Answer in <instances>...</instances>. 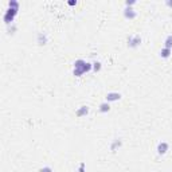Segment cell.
<instances>
[{
	"label": "cell",
	"mask_w": 172,
	"mask_h": 172,
	"mask_svg": "<svg viewBox=\"0 0 172 172\" xmlns=\"http://www.w3.org/2000/svg\"><path fill=\"white\" fill-rule=\"evenodd\" d=\"M18 11H19V2H16V0H9L8 8L5 9L4 15H3V20H4V23L7 26L13 24V19L18 15Z\"/></svg>",
	"instance_id": "6da1fadb"
},
{
	"label": "cell",
	"mask_w": 172,
	"mask_h": 172,
	"mask_svg": "<svg viewBox=\"0 0 172 172\" xmlns=\"http://www.w3.org/2000/svg\"><path fill=\"white\" fill-rule=\"evenodd\" d=\"M90 70H93V63L87 62L85 59H77L74 62V69H73V74L75 77H81L85 73H89Z\"/></svg>",
	"instance_id": "7a4b0ae2"
},
{
	"label": "cell",
	"mask_w": 172,
	"mask_h": 172,
	"mask_svg": "<svg viewBox=\"0 0 172 172\" xmlns=\"http://www.w3.org/2000/svg\"><path fill=\"white\" fill-rule=\"evenodd\" d=\"M141 45V36L140 35H129L128 36V47L130 49H137Z\"/></svg>",
	"instance_id": "3957f363"
},
{
	"label": "cell",
	"mask_w": 172,
	"mask_h": 172,
	"mask_svg": "<svg viewBox=\"0 0 172 172\" xmlns=\"http://www.w3.org/2000/svg\"><path fill=\"white\" fill-rule=\"evenodd\" d=\"M168 149H170V144L167 141H160L156 147V151L159 155H166L168 152Z\"/></svg>",
	"instance_id": "277c9868"
},
{
	"label": "cell",
	"mask_w": 172,
	"mask_h": 172,
	"mask_svg": "<svg viewBox=\"0 0 172 172\" xmlns=\"http://www.w3.org/2000/svg\"><path fill=\"white\" fill-rule=\"evenodd\" d=\"M124 18L132 20L134 18H137V12L134 11L132 7H125V8H124Z\"/></svg>",
	"instance_id": "5b68a950"
},
{
	"label": "cell",
	"mask_w": 172,
	"mask_h": 172,
	"mask_svg": "<svg viewBox=\"0 0 172 172\" xmlns=\"http://www.w3.org/2000/svg\"><path fill=\"white\" fill-rule=\"evenodd\" d=\"M47 42H49V36H47L46 32L36 34V43H38L39 46H45V45H47Z\"/></svg>",
	"instance_id": "8992f818"
},
{
	"label": "cell",
	"mask_w": 172,
	"mask_h": 172,
	"mask_svg": "<svg viewBox=\"0 0 172 172\" xmlns=\"http://www.w3.org/2000/svg\"><path fill=\"white\" fill-rule=\"evenodd\" d=\"M121 100V93L119 92H110L106 94V102H114V101Z\"/></svg>",
	"instance_id": "52a82bcc"
},
{
	"label": "cell",
	"mask_w": 172,
	"mask_h": 172,
	"mask_svg": "<svg viewBox=\"0 0 172 172\" xmlns=\"http://www.w3.org/2000/svg\"><path fill=\"white\" fill-rule=\"evenodd\" d=\"M89 114V106L87 105H82V106H79L78 109L75 110V116L77 117H85Z\"/></svg>",
	"instance_id": "ba28073f"
},
{
	"label": "cell",
	"mask_w": 172,
	"mask_h": 172,
	"mask_svg": "<svg viewBox=\"0 0 172 172\" xmlns=\"http://www.w3.org/2000/svg\"><path fill=\"white\" fill-rule=\"evenodd\" d=\"M123 145V141H121V139H114L112 143H110V151H113V152H116L119 148Z\"/></svg>",
	"instance_id": "9c48e42d"
},
{
	"label": "cell",
	"mask_w": 172,
	"mask_h": 172,
	"mask_svg": "<svg viewBox=\"0 0 172 172\" xmlns=\"http://www.w3.org/2000/svg\"><path fill=\"white\" fill-rule=\"evenodd\" d=\"M171 53H172L171 49H166V47H163V49L160 50L159 55H160L163 59H167V58H170V57H171Z\"/></svg>",
	"instance_id": "30bf717a"
},
{
	"label": "cell",
	"mask_w": 172,
	"mask_h": 172,
	"mask_svg": "<svg viewBox=\"0 0 172 172\" xmlns=\"http://www.w3.org/2000/svg\"><path fill=\"white\" fill-rule=\"evenodd\" d=\"M110 110V104L109 102H102V104H100V108H98V112L100 113H108Z\"/></svg>",
	"instance_id": "8fae6325"
},
{
	"label": "cell",
	"mask_w": 172,
	"mask_h": 172,
	"mask_svg": "<svg viewBox=\"0 0 172 172\" xmlns=\"http://www.w3.org/2000/svg\"><path fill=\"white\" fill-rule=\"evenodd\" d=\"M163 47H166V49H171L172 50V35H168L166 40H164V46Z\"/></svg>",
	"instance_id": "7c38bea8"
},
{
	"label": "cell",
	"mask_w": 172,
	"mask_h": 172,
	"mask_svg": "<svg viewBox=\"0 0 172 172\" xmlns=\"http://www.w3.org/2000/svg\"><path fill=\"white\" fill-rule=\"evenodd\" d=\"M102 69V63L101 62H98V60H97V62H94L93 63V71H100V70Z\"/></svg>",
	"instance_id": "4fadbf2b"
},
{
	"label": "cell",
	"mask_w": 172,
	"mask_h": 172,
	"mask_svg": "<svg viewBox=\"0 0 172 172\" xmlns=\"http://www.w3.org/2000/svg\"><path fill=\"white\" fill-rule=\"evenodd\" d=\"M38 172H54V171H53V168H51V167H49V166H45V167L39 168V171H38Z\"/></svg>",
	"instance_id": "5bb4252c"
},
{
	"label": "cell",
	"mask_w": 172,
	"mask_h": 172,
	"mask_svg": "<svg viewBox=\"0 0 172 172\" xmlns=\"http://www.w3.org/2000/svg\"><path fill=\"white\" fill-rule=\"evenodd\" d=\"M8 28H7V31H8V34H13L16 31V26L15 24H9V26H7Z\"/></svg>",
	"instance_id": "9a60e30c"
},
{
	"label": "cell",
	"mask_w": 172,
	"mask_h": 172,
	"mask_svg": "<svg viewBox=\"0 0 172 172\" xmlns=\"http://www.w3.org/2000/svg\"><path fill=\"white\" fill-rule=\"evenodd\" d=\"M78 172H86V164H85V163H81V164H79Z\"/></svg>",
	"instance_id": "2e32d148"
},
{
	"label": "cell",
	"mask_w": 172,
	"mask_h": 172,
	"mask_svg": "<svg viewBox=\"0 0 172 172\" xmlns=\"http://www.w3.org/2000/svg\"><path fill=\"white\" fill-rule=\"evenodd\" d=\"M136 4V0H126L125 2V7H132Z\"/></svg>",
	"instance_id": "e0dca14e"
},
{
	"label": "cell",
	"mask_w": 172,
	"mask_h": 172,
	"mask_svg": "<svg viewBox=\"0 0 172 172\" xmlns=\"http://www.w3.org/2000/svg\"><path fill=\"white\" fill-rule=\"evenodd\" d=\"M67 4H69L70 7L75 5V4H77V0H69V2H67Z\"/></svg>",
	"instance_id": "ac0fdd59"
},
{
	"label": "cell",
	"mask_w": 172,
	"mask_h": 172,
	"mask_svg": "<svg viewBox=\"0 0 172 172\" xmlns=\"http://www.w3.org/2000/svg\"><path fill=\"white\" fill-rule=\"evenodd\" d=\"M166 4H167L168 7H172V2H171V0H167V2H166Z\"/></svg>",
	"instance_id": "d6986e66"
}]
</instances>
